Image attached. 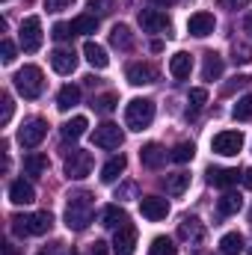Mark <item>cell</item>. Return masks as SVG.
Masks as SVG:
<instances>
[{
	"instance_id": "obj_1",
	"label": "cell",
	"mask_w": 252,
	"mask_h": 255,
	"mask_svg": "<svg viewBox=\"0 0 252 255\" xmlns=\"http://www.w3.org/2000/svg\"><path fill=\"white\" fill-rule=\"evenodd\" d=\"M92 214H95V199L92 193L86 190H77L68 196V205H65V226L71 232H83L89 223H92Z\"/></svg>"
},
{
	"instance_id": "obj_2",
	"label": "cell",
	"mask_w": 252,
	"mask_h": 255,
	"mask_svg": "<svg viewBox=\"0 0 252 255\" xmlns=\"http://www.w3.org/2000/svg\"><path fill=\"white\" fill-rule=\"evenodd\" d=\"M54 217L48 211H36V214H15L12 217V232L18 238H30V235H45L51 232Z\"/></svg>"
},
{
	"instance_id": "obj_3",
	"label": "cell",
	"mask_w": 252,
	"mask_h": 255,
	"mask_svg": "<svg viewBox=\"0 0 252 255\" xmlns=\"http://www.w3.org/2000/svg\"><path fill=\"white\" fill-rule=\"evenodd\" d=\"M15 89L24 95V98H39L42 95V89H45V74H42V68L39 65H24V68H18L15 71Z\"/></svg>"
},
{
	"instance_id": "obj_4",
	"label": "cell",
	"mask_w": 252,
	"mask_h": 255,
	"mask_svg": "<svg viewBox=\"0 0 252 255\" xmlns=\"http://www.w3.org/2000/svg\"><path fill=\"white\" fill-rule=\"evenodd\" d=\"M154 122V101L151 98H133L125 107V125L130 130H145Z\"/></svg>"
},
{
	"instance_id": "obj_5",
	"label": "cell",
	"mask_w": 252,
	"mask_h": 255,
	"mask_svg": "<svg viewBox=\"0 0 252 255\" xmlns=\"http://www.w3.org/2000/svg\"><path fill=\"white\" fill-rule=\"evenodd\" d=\"M92 166H95V157H92L89 151H83V148H71V151L65 154V175L74 178V181L86 178V175L92 172Z\"/></svg>"
},
{
	"instance_id": "obj_6",
	"label": "cell",
	"mask_w": 252,
	"mask_h": 255,
	"mask_svg": "<svg viewBox=\"0 0 252 255\" xmlns=\"http://www.w3.org/2000/svg\"><path fill=\"white\" fill-rule=\"evenodd\" d=\"M18 42L24 48V54H36L42 48V21L36 15L24 18L21 21V33H18Z\"/></svg>"
},
{
	"instance_id": "obj_7",
	"label": "cell",
	"mask_w": 252,
	"mask_h": 255,
	"mask_svg": "<svg viewBox=\"0 0 252 255\" xmlns=\"http://www.w3.org/2000/svg\"><path fill=\"white\" fill-rule=\"evenodd\" d=\"M92 142L98 148H119L125 142V130L119 125H113V122H104V125H98L92 130Z\"/></svg>"
},
{
	"instance_id": "obj_8",
	"label": "cell",
	"mask_w": 252,
	"mask_h": 255,
	"mask_svg": "<svg viewBox=\"0 0 252 255\" xmlns=\"http://www.w3.org/2000/svg\"><path fill=\"white\" fill-rule=\"evenodd\" d=\"M211 148H214L217 154H223V157H235V154L244 148V133H241V130H223V133L214 136Z\"/></svg>"
},
{
	"instance_id": "obj_9",
	"label": "cell",
	"mask_w": 252,
	"mask_h": 255,
	"mask_svg": "<svg viewBox=\"0 0 252 255\" xmlns=\"http://www.w3.org/2000/svg\"><path fill=\"white\" fill-rule=\"evenodd\" d=\"M45 133H48V122L45 119H30V122H24L21 130H18V142L24 148H36L45 139Z\"/></svg>"
},
{
	"instance_id": "obj_10",
	"label": "cell",
	"mask_w": 252,
	"mask_h": 255,
	"mask_svg": "<svg viewBox=\"0 0 252 255\" xmlns=\"http://www.w3.org/2000/svg\"><path fill=\"white\" fill-rule=\"evenodd\" d=\"M136 21H139L142 33H163V30H169V18L160 9H142L136 15Z\"/></svg>"
},
{
	"instance_id": "obj_11",
	"label": "cell",
	"mask_w": 252,
	"mask_h": 255,
	"mask_svg": "<svg viewBox=\"0 0 252 255\" xmlns=\"http://www.w3.org/2000/svg\"><path fill=\"white\" fill-rule=\"evenodd\" d=\"M125 77H127L130 86H148V83L157 80V68L151 63H130L125 71Z\"/></svg>"
},
{
	"instance_id": "obj_12",
	"label": "cell",
	"mask_w": 252,
	"mask_h": 255,
	"mask_svg": "<svg viewBox=\"0 0 252 255\" xmlns=\"http://www.w3.org/2000/svg\"><path fill=\"white\" fill-rule=\"evenodd\" d=\"M139 211H142L145 220L157 223V220H166V214H169V202L160 199V196H142V199H139Z\"/></svg>"
},
{
	"instance_id": "obj_13",
	"label": "cell",
	"mask_w": 252,
	"mask_h": 255,
	"mask_svg": "<svg viewBox=\"0 0 252 255\" xmlns=\"http://www.w3.org/2000/svg\"><path fill=\"white\" fill-rule=\"evenodd\" d=\"M214 27H217V18L211 15V12H193L187 21V33L190 36H196V39H205V36H211L214 33Z\"/></svg>"
},
{
	"instance_id": "obj_14",
	"label": "cell",
	"mask_w": 252,
	"mask_h": 255,
	"mask_svg": "<svg viewBox=\"0 0 252 255\" xmlns=\"http://www.w3.org/2000/svg\"><path fill=\"white\" fill-rule=\"evenodd\" d=\"M136 250V229L127 223L122 229H116V238H113V253L116 255H133Z\"/></svg>"
},
{
	"instance_id": "obj_15",
	"label": "cell",
	"mask_w": 252,
	"mask_h": 255,
	"mask_svg": "<svg viewBox=\"0 0 252 255\" xmlns=\"http://www.w3.org/2000/svg\"><path fill=\"white\" fill-rule=\"evenodd\" d=\"M166 148L160 145V142H148V145H142L139 148V160H142V166H148V169H160L163 163H166Z\"/></svg>"
},
{
	"instance_id": "obj_16",
	"label": "cell",
	"mask_w": 252,
	"mask_h": 255,
	"mask_svg": "<svg viewBox=\"0 0 252 255\" xmlns=\"http://www.w3.org/2000/svg\"><path fill=\"white\" fill-rule=\"evenodd\" d=\"M9 202L12 205H33L36 202V187L30 181H24V178L12 181L9 184Z\"/></svg>"
},
{
	"instance_id": "obj_17",
	"label": "cell",
	"mask_w": 252,
	"mask_h": 255,
	"mask_svg": "<svg viewBox=\"0 0 252 255\" xmlns=\"http://www.w3.org/2000/svg\"><path fill=\"white\" fill-rule=\"evenodd\" d=\"M51 65H54V71H57V74H71V71L77 68V57H74V51L57 48V51L51 54Z\"/></svg>"
},
{
	"instance_id": "obj_18",
	"label": "cell",
	"mask_w": 252,
	"mask_h": 255,
	"mask_svg": "<svg viewBox=\"0 0 252 255\" xmlns=\"http://www.w3.org/2000/svg\"><path fill=\"white\" fill-rule=\"evenodd\" d=\"M241 178H244V172H238V169H211V172H208V181H211L214 187H223V190L235 187Z\"/></svg>"
},
{
	"instance_id": "obj_19",
	"label": "cell",
	"mask_w": 252,
	"mask_h": 255,
	"mask_svg": "<svg viewBox=\"0 0 252 255\" xmlns=\"http://www.w3.org/2000/svg\"><path fill=\"white\" fill-rule=\"evenodd\" d=\"M178 235H181V241L202 244V238H205V229H202V223H199L196 217H184V220H181V226H178Z\"/></svg>"
},
{
	"instance_id": "obj_20",
	"label": "cell",
	"mask_w": 252,
	"mask_h": 255,
	"mask_svg": "<svg viewBox=\"0 0 252 255\" xmlns=\"http://www.w3.org/2000/svg\"><path fill=\"white\" fill-rule=\"evenodd\" d=\"M190 71H193V57L184 54V51H178V54L169 60V74H172L175 80H187Z\"/></svg>"
},
{
	"instance_id": "obj_21",
	"label": "cell",
	"mask_w": 252,
	"mask_h": 255,
	"mask_svg": "<svg viewBox=\"0 0 252 255\" xmlns=\"http://www.w3.org/2000/svg\"><path fill=\"white\" fill-rule=\"evenodd\" d=\"M101 226H107V229H122V226H127L125 208L122 205H107L101 211Z\"/></svg>"
},
{
	"instance_id": "obj_22",
	"label": "cell",
	"mask_w": 252,
	"mask_h": 255,
	"mask_svg": "<svg viewBox=\"0 0 252 255\" xmlns=\"http://www.w3.org/2000/svg\"><path fill=\"white\" fill-rule=\"evenodd\" d=\"M83 57H86V63L92 65V68H107V65H110L107 51H104L98 42H86V45H83Z\"/></svg>"
},
{
	"instance_id": "obj_23",
	"label": "cell",
	"mask_w": 252,
	"mask_h": 255,
	"mask_svg": "<svg viewBox=\"0 0 252 255\" xmlns=\"http://www.w3.org/2000/svg\"><path fill=\"white\" fill-rule=\"evenodd\" d=\"M24 172L33 175V178L45 175V172H48V154H42V151H30V154L24 157Z\"/></svg>"
},
{
	"instance_id": "obj_24",
	"label": "cell",
	"mask_w": 252,
	"mask_h": 255,
	"mask_svg": "<svg viewBox=\"0 0 252 255\" xmlns=\"http://www.w3.org/2000/svg\"><path fill=\"white\" fill-rule=\"evenodd\" d=\"M125 166H127V160L122 157V154H116V157H110L104 166H101V181L104 184H113L122 172H125Z\"/></svg>"
},
{
	"instance_id": "obj_25",
	"label": "cell",
	"mask_w": 252,
	"mask_h": 255,
	"mask_svg": "<svg viewBox=\"0 0 252 255\" xmlns=\"http://www.w3.org/2000/svg\"><path fill=\"white\" fill-rule=\"evenodd\" d=\"M241 208H244V196H241V193H232V190L223 193V199L217 202V211H220L223 217H235Z\"/></svg>"
},
{
	"instance_id": "obj_26",
	"label": "cell",
	"mask_w": 252,
	"mask_h": 255,
	"mask_svg": "<svg viewBox=\"0 0 252 255\" xmlns=\"http://www.w3.org/2000/svg\"><path fill=\"white\" fill-rule=\"evenodd\" d=\"M86 128H89V122H86V116H74L71 122H65V125L60 128V133H63V139H68V142H74V139H80V136L86 133Z\"/></svg>"
},
{
	"instance_id": "obj_27",
	"label": "cell",
	"mask_w": 252,
	"mask_h": 255,
	"mask_svg": "<svg viewBox=\"0 0 252 255\" xmlns=\"http://www.w3.org/2000/svg\"><path fill=\"white\" fill-rule=\"evenodd\" d=\"M110 45L119 48V51H130V48H133V33L127 30L125 24H116V27L110 30Z\"/></svg>"
},
{
	"instance_id": "obj_28",
	"label": "cell",
	"mask_w": 252,
	"mask_h": 255,
	"mask_svg": "<svg viewBox=\"0 0 252 255\" xmlns=\"http://www.w3.org/2000/svg\"><path fill=\"white\" fill-rule=\"evenodd\" d=\"M244 247H247V241H244L241 232H229V235L220 238V250H223L226 255H241L244 253Z\"/></svg>"
},
{
	"instance_id": "obj_29",
	"label": "cell",
	"mask_w": 252,
	"mask_h": 255,
	"mask_svg": "<svg viewBox=\"0 0 252 255\" xmlns=\"http://www.w3.org/2000/svg\"><path fill=\"white\" fill-rule=\"evenodd\" d=\"M220 74H223V57L214 54V51H208L205 54V63H202V77L205 80H217Z\"/></svg>"
},
{
	"instance_id": "obj_30",
	"label": "cell",
	"mask_w": 252,
	"mask_h": 255,
	"mask_svg": "<svg viewBox=\"0 0 252 255\" xmlns=\"http://www.w3.org/2000/svg\"><path fill=\"white\" fill-rule=\"evenodd\" d=\"M77 101H80V89H77L74 83H65L63 89H60V95H57V107H60L63 113H68Z\"/></svg>"
},
{
	"instance_id": "obj_31",
	"label": "cell",
	"mask_w": 252,
	"mask_h": 255,
	"mask_svg": "<svg viewBox=\"0 0 252 255\" xmlns=\"http://www.w3.org/2000/svg\"><path fill=\"white\" fill-rule=\"evenodd\" d=\"M166 193H172V196H181V193L190 187V175L187 172H172V175H166Z\"/></svg>"
},
{
	"instance_id": "obj_32",
	"label": "cell",
	"mask_w": 252,
	"mask_h": 255,
	"mask_svg": "<svg viewBox=\"0 0 252 255\" xmlns=\"http://www.w3.org/2000/svg\"><path fill=\"white\" fill-rule=\"evenodd\" d=\"M71 30H74V33L89 36V33H95V30H98V18H95V15H80V18H74V21H71Z\"/></svg>"
},
{
	"instance_id": "obj_33",
	"label": "cell",
	"mask_w": 252,
	"mask_h": 255,
	"mask_svg": "<svg viewBox=\"0 0 252 255\" xmlns=\"http://www.w3.org/2000/svg\"><path fill=\"white\" fill-rule=\"evenodd\" d=\"M116 104H119V98L113 95V92H107V95H98V98H92V110L95 113H113L116 110Z\"/></svg>"
},
{
	"instance_id": "obj_34",
	"label": "cell",
	"mask_w": 252,
	"mask_h": 255,
	"mask_svg": "<svg viewBox=\"0 0 252 255\" xmlns=\"http://www.w3.org/2000/svg\"><path fill=\"white\" fill-rule=\"evenodd\" d=\"M148 255H178V247L169 238H154L148 247Z\"/></svg>"
},
{
	"instance_id": "obj_35",
	"label": "cell",
	"mask_w": 252,
	"mask_h": 255,
	"mask_svg": "<svg viewBox=\"0 0 252 255\" xmlns=\"http://www.w3.org/2000/svg\"><path fill=\"white\" fill-rule=\"evenodd\" d=\"M193 154H196V145H193V142H178V145L169 151V160H175V163H187V160H193Z\"/></svg>"
},
{
	"instance_id": "obj_36",
	"label": "cell",
	"mask_w": 252,
	"mask_h": 255,
	"mask_svg": "<svg viewBox=\"0 0 252 255\" xmlns=\"http://www.w3.org/2000/svg\"><path fill=\"white\" fill-rule=\"evenodd\" d=\"M232 116H235L238 122H247V119H252V95H244V98H238V104H235Z\"/></svg>"
},
{
	"instance_id": "obj_37",
	"label": "cell",
	"mask_w": 252,
	"mask_h": 255,
	"mask_svg": "<svg viewBox=\"0 0 252 255\" xmlns=\"http://www.w3.org/2000/svg\"><path fill=\"white\" fill-rule=\"evenodd\" d=\"M89 15H95V18H101V15H107L110 9H113V0H89Z\"/></svg>"
},
{
	"instance_id": "obj_38",
	"label": "cell",
	"mask_w": 252,
	"mask_h": 255,
	"mask_svg": "<svg viewBox=\"0 0 252 255\" xmlns=\"http://www.w3.org/2000/svg\"><path fill=\"white\" fill-rule=\"evenodd\" d=\"M0 107H3L0 110V125H9V119H12V98L6 92L0 95Z\"/></svg>"
},
{
	"instance_id": "obj_39",
	"label": "cell",
	"mask_w": 252,
	"mask_h": 255,
	"mask_svg": "<svg viewBox=\"0 0 252 255\" xmlns=\"http://www.w3.org/2000/svg\"><path fill=\"white\" fill-rule=\"evenodd\" d=\"M51 36H54L57 42H65V39H71V36H74V30H71V24H63V21H60V24H54Z\"/></svg>"
},
{
	"instance_id": "obj_40",
	"label": "cell",
	"mask_w": 252,
	"mask_h": 255,
	"mask_svg": "<svg viewBox=\"0 0 252 255\" xmlns=\"http://www.w3.org/2000/svg\"><path fill=\"white\" fill-rule=\"evenodd\" d=\"M0 60H3L6 65L15 63V45H12L9 39H3V42H0Z\"/></svg>"
},
{
	"instance_id": "obj_41",
	"label": "cell",
	"mask_w": 252,
	"mask_h": 255,
	"mask_svg": "<svg viewBox=\"0 0 252 255\" xmlns=\"http://www.w3.org/2000/svg\"><path fill=\"white\" fill-rule=\"evenodd\" d=\"M247 83H250V77H247V74H238V77H232V83H229V86H223V92H226V95H232L235 89H241V86H247Z\"/></svg>"
},
{
	"instance_id": "obj_42",
	"label": "cell",
	"mask_w": 252,
	"mask_h": 255,
	"mask_svg": "<svg viewBox=\"0 0 252 255\" xmlns=\"http://www.w3.org/2000/svg\"><path fill=\"white\" fill-rule=\"evenodd\" d=\"M235 63H252V51L247 45H235Z\"/></svg>"
},
{
	"instance_id": "obj_43",
	"label": "cell",
	"mask_w": 252,
	"mask_h": 255,
	"mask_svg": "<svg viewBox=\"0 0 252 255\" xmlns=\"http://www.w3.org/2000/svg\"><path fill=\"white\" fill-rule=\"evenodd\" d=\"M208 101V89H190V104L193 107H202Z\"/></svg>"
},
{
	"instance_id": "obj_44",
	"label": "cell",
	"mask_w": 252,
	"mask_h": 255,
	"mask_svg": "<svg viewBox=\"0 0 252 255\" xmlns=\"http://www.w3.org/2000/svg\"><path fill=\"white\" fill-rule=\"evenodd\" d=\"M71 3H74V0H45V9H48V12H63Z\"/></svg>"
},
{
	"instance_id": "obj_45",
	"label": "cell",
	"mask_w": 252,
	"mask_h": 255,
	"mask_svg": "<svg viewBox=\"0 0 252 255\" xmlns=\"http://www.w3.org/2000/svg\"><path fill=\"white\" fill-rule=\"evenodd\" d=\"M220 6L235 12V9H244V6H250V0H220Z\"/></svg>"
},
{
	"instance_id": "obj_46",
	"label": "cell",
	"mask_w": 252,
	"mask_h": 255,
	"mask_svg": "<svg viewBox=\"0 0 252 255\" xmlns=\"http://www.w3.org/2000/svg\"><path fill=\"white\" fill-rule=\"evenodd\" d=\"M110 244H104V241H95L92 244V255H110V250H107Z\"/></svg>"
},
{
	"instance_id": "obj_47",
	"label": "cell",
	"mask_w": 252,
	"mask_h": 255,
	"mask_svg": "<svg viewBox=\"0 0 252 255\" xmlns=\"http://www.w3.org/2000/svg\"><path fill=\"white\" fill-rule=\"evenodd\" d=\"M241 181H244V187H247V190H252V166H250V169H244V178H241Z\"/></svg>"
},
{
	"instance_id": "obj_48",
	"label": "cell",
	"mask_w": 252,
	"mask_h": 255,
	"mask_svg": "<svg viewBox=\"0 0 252 255\" xmlns=\"http://www.w3.org/2000/svg\"><path fill=\"white\" fill-rule=\"evenodd\" d=\"M133 193H136V187H133V184H125V187L119 190V196H116V199H125V196H133Z\"/></svg>"
},
{
	"instance_id": "obj_49",
	"label": "cell",
	"mask_w": 252,
	"mask_h": 255,
	"mask_svg": "<svg viewBox=\"0 0 252 255\" xmlns=\"http://www.w3.org/2000/svg\"><path fill=\"white\" fill-rule=\"evenodd\" d=\"M151 3H154V6H160V9H166V6H172L175 0H151Z\"/></svg>"
},
{
	"instance_id": "obj_50",
	"label": "cell",
	"mask_w": 252,
	"mask_h": 255,
	"mask_svg": "<svg viewBox=\"0 0 252 255\" xmlns=\"http://www.w3.org/2000/svg\"><path fill=\"white\" fill-rule=\"evenodd\" d=\"M244 30H247V33H250V36H252V12H250V15H247V21H244Z\"/></svg>"
},
{
	"instance_id": "obj_51",
	"label": "cell",
	"mask_w": 252,
	"mask_h": 255,
	"mask_svg": "<svg viewBox=\"0 0 252 255\" xmlns=\"http://www.w3.org/2000/svg\"><path fill=\"white\" fill-rule=\"evenodd\" d=\"M6 255H15V253H12V247H6Z\"/></svg>"
},
{
	"instance_id": "obj_52",
	"label": "cell",
	"mask_w": 252,
	"mask_h": 255,
	"mask_svg": "<svg viewBox=\"0 0 252 255\" xmlns=\"http://www.w3.org/2000/svg\"><path fill=\"white\" fill-rule=\"evenodd\" d=\"M39 255H48V253H39Z\"/></svg>"
}]
</instances>
